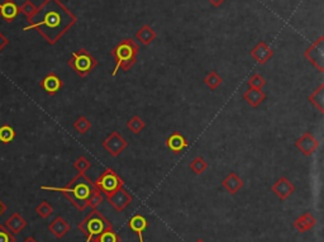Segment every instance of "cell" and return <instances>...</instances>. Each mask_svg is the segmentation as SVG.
I'll return each mask as SVG.
<instances>
[{"label": "cell", "instance_id": "cell-29", "mask_svg": "<svg viewBox=\"0 0 324 242\" xmlns=\"http://www.w3.org/2000/svg\"><path fill=\"white\" fill-rule=\"evenodd\" d=\"M36 212L42 218H48L54 213V207L47 200H44L36 207Z\"/></svg>", "mask_w": 324, "mask_h": 242}, {"label": "cell", "instance_id": "cell-33", "mask_svg": "<svg viewBox=\"0 0 324 242\" xmlns=\"http://www.w3.org/2000/svg\"><path fill=\"white\" fill-rule=\"evenodd\" d=\"M19 9H20V13L24 14V16H27V20H30V16L36 13V10H37V6H36L30 0H26L24 3L19 6Z\"/></svg>", "mask_w": 324, "mask_h": 242}, {"label": "cell", "instance_id": "cell-3", "mask_svg": "<svg viewBox=\"0 0 324 242\" xmlns=\"http://www.w3.org/2000/svg\"><path fill=\"white\" fill-rule=\"evenodd\" d=\"M140 52V44L132 38H126L116 44L110 51V54L116 60V66L112 72V76H116L119 71H128L136 62L137 54Z\"/></svg>", "mask_w": 324, "mask_h": 242}, {"label": "cell", "instance_id": "cell-2", "mask_svg": "<svg viewBox=\"0 0 324 242\" xmlns=\"http://www.w3.org/2000/svg\"><path fill=\"white\" fill-rule=\"evenodd\" d=\"M42 190L60 192L62 193L78 210H84L89 207V199L92 194L96 190L94 182L85 174L78 172L74 179L68 182V184L62 188H52V186H40Z\"/></svg>", "mask_w": 324, "mask_h": 242}, {"label": "cell", "instance_id": "cell-4", "mask_svg": "<svg viewBox=\"0 0 324 242\" xmlns=\"http://www.w3.org/2000/svg\"><path fill=\"white\" fill-rule=\"evenodd\" d=\"M110 227L112 224L108 222V220L96 210H92L78 224V230L86 236L88 242H94L100 234Z\"/></svg>", "mask_w": 324, "mask_h": 242}, {"label": "cell", "instance_id": "cell-16", "mask_svg": "<svg viewBox=\"0 0 324 242\" xmlns=\"http://www.w3.org/2000/svg\"><path fill=\"white\" fill-rule=\"evenodd\" d=\"M136 38H137V41L140 42V44H144V46H150V44L157 38V33L151 26L144 24L137 30V33H136Z\"/></svg>", "mask_w": 324, "mask_h": 242}, {"label": "cell", "instance_id": "cell-27", "mask_svg": "<svg viewBox=\"0 0 324 242\" xmlns=\"http://www.w3.org/2000/svg\"><path fill=\"white\" fill-rule=\"evenodd\" d=\"M190 169L192 170V172H195L196 175L202 174V172H206V169H208V162H206L202 156H196L195 158H192V161L190 162Z\"/></svg>", "mask_w": 324, "mask_h": 242}, {"label": "cell", "instance_id": "cell-34", "mask_svg": "<svg viewBox=\"0 0 324 242\" xmlns=\"http://www.w3.org/2000/svg\"><path fill=\"white\" fill-rule=\"evenodd\" d=\"M0 242H16L14 234L3 224H0Z\"/></svg>", "mask_w": 324, "mask_h": 242}, {"label": "cell", "instance_id": "cell-7", "mask_svg": "<svg viewBox=\"0 0 324 242\" xmlns=\"http://www.w3.org/2000/svg\"><path fill=\"white\" fill-rule=\"evenodd\" d=\"M304 58L319 71L324 72V37L320 36L304 52Z\"/></svg>", "mask_w": 324, "mask_h": 242}, {"label": "cell", "instance_id": "cell-10", "mask_svg": "<svg viewBox=\"0 0 324 242\" xmlns=\"http://www.w3.org/2000/svg\"><path fill=\"white\" fill-rule=\"evenodd\" d=\"M40 86L48 94V96H56L57 92L64 88V82L61 78L54 72L47 74L44 79L40 80Z\"/></svg>", "mask_w": 324, "mask_h": 242}, {"label": "cell", "instance_id": "cell-35", "mask_svg": "<svg viewBox=\"0 0 324 242\" xmlns=\"http://www.w3.org/2000/svg\"><path fill=\"white\" fill-rule=\"evenodd\" d=\"M103 200H104V198H103V196H102V192L96 189V190L92 194V196H90L89 207H92V210H95V208H96L99 204L103 203Z\"/></svg>", "mask_w": 324, "mask_h": 242}, {"label": "cell", "instance_id": "cell-31", "mask_svg": "<svg viewBox=\"0 0 324 242\" xmlns=\"http://www.w3.org/2000/svg\"><path fill=\"white\" fill-rule=\"evenodd\" d=\"M247 84H248V88H251V89H262L266 85V80L260 74H254L250 78L248 82H247Z\"/></svg>", "mask_w": 324, "mask_h": 242}, {"label": "cell", "instance_id": "cell-14", "mask_svg": "<svg viewBox=\"0 0 324 242\" xmlns=\"http://www.w3.org/2000/svg\"><path fill=\"white\" fill-rule=\"evenodd\" d=\"M272 192L280 199H286L295 192V186L288 178H280L272 185Z\"/></svg>", "mask_w": 324, "mask_h": 242}, {"label": "cell", "instance_id": "cell-38", "mask_svg": "<svg viewBox=\"0 0 324 242\" xmlns=\"http://www.w3.org/2000/svg\"><path fill=\"white\" fill-rule=\"evenodd\" d=\"M6 210H8V207H6V203H4V202L0 199V217H2V216L6 212Z\"/></svg>", "mask_w": 324, "mask_h": 242}, {"label": "cell", "instance_id": "cell-25", "mask_svg": "<svg viewBox=\"0 0 324 242\" xmlns=\"http://www.w3.org/2000/svg\"><path fill=\"white\" fill-rule=\"evenodd\" d=\"M127 128L134 134H138L146 128V122L140 117H138V116H134V117H132L127 122Z\"/></svg>", "mask_w": 324, "mask_h": 242}, {"label": "cell", "instance_id": "cell-15", "mask_svg": "<svg viewBox=\"0 0 324 242\" xmlns=\"http://www.w3.org/2000/svg\"><path fill=\"white\" fill-rule=\"evenodd\" d=\"M166 146L168 150L174 154H180L181 151H184L185 148H188L189 142H188L186 137L182 136L180 132H174L171 136H168V138L166 140Z\"/></svg>", "mask_w": 324, "mask_h": 242}, {"label": "cell", "instance_id": "cell-9", "mask_svg": "<svg viewBox=\"0 0 324 242\" xmlns=\"http://www.w3.org/2000/svg\"><path fill=\"white\" fill-rule=\"evenodd\" d=\"M295 147H296L302 155L309 158V156H312L318 150L319 141L310 134V132H304V134H302V136L295 141Z\"/></svg>", "mask_w": 324, "mask_h": 242}, {"label": "cell", "instance_id": "cell-36", "mask_svg": "<svg viewBox=\"0 0 324 242\" xmlns=\"http://www.w3.org/2000/svg\"><path fill=\"white\" fill-rule=\"evenodd\" d=\"M9 44V38L8 37H6V36L3 34V33L0 32V52L3 51L4 48H6V46Z\"/></svg>", "mask_w": 324, "mask_h": 242}, {"label": "cell", "instance_id": "cell-21", "mask_svg": "<svg viewBox=\"0 0 324 242\" xmlns=\"http://www.w3.org/2000/svg\"><path fill=\"white\" fill-rule=\"evenodd\" d=\"M316 218L312 216V213H304V214L300 216L294 222V227L299 232H306L310 231L314 226H316Z\"/></svg>", "mask_w": 324, "mask_h": 242}, {"label": "cell", "instance_id": "cell-17", "mask_svg": "<svg viewBox=\"0 0 324 242\" xmlns=\"http://www.w3.org/2000/svg\"><path fill=\"white\" fill-rule=\"evenodd\" d=\"M48 230L56 238H62V237L70 231V224H68V220H64L62 217H57L56 220H54L50 223Z\"/></svg>", "mask_w": 324, "mask_h": 242}, {"label": "cell", "instance_id": "cell-24", "mask_svg": "<svg viewBox=\"0 0 324 242\" xmlns=\"http://www.w3.org/2000/svg\"><path fill=\"white\" fill-rule=\"evenodd\" d=\"M16 132L10 124H3L0 127V142L4 144H8L10 142H13V140L16 138Z\"/></svg>", "mask_w": 324, "mask_h": 242}, {"label": "cell", "instance_id": "cell-37", "mask_svg": "<svg viewBox=\"0 0 324 242\" xmlns=\"http://www.w3.org/2000/svg\"><path fill=\"white\" fill-rule=\"evenodd\" d=\"M209 3L212 4L213 6H216V8H218V6H220L222 4L224 3L226 0H208Z\"/></svg>", "mask_w": 324, "mask_h": 242}, {"label": "cell", "instance_id": "cell-20", "mask_svg": "<svg viewBox=\"0 0 324 242\" xmlns=\"http://www.w3.org/2000/svg\"><path fill=\"white\" fill-rule=\"evenodd\" d=\"M222 186L230 194H236L243 186V182L236 172H230L228 176L222 182Z\"/></svg>", "mask_w": 324, "mask_h": 242}, {"label": "cell", "instance_id": "cell-6", "mask_svg": "<svg viewBox=\"0 0 324 242\" xmlns=\"http://www.w3.org/2000/svg\"><path fill=\"white\" fill-rule=\"evenodd\" d=\"M94 184L98 190L104 193L106 196H110L118 189L123 188L124 182H123L122 178L113 169H106L100 174V176L98 178Z\"/></svg>", "mask_w": 324, "mask_h": 242}, {"label": "cell", "instance_id": "cell-39", "mask_svg": "<svg viewBox=\"0 0 324 242\" xmlns=\"http://www.w3.org/2000/svg\"><path fill=\"white\" fill-rule=\"evenodd\" d=\"M23 242H38V241H36V238H33V237H28V238H26Z\"/></svg>", "mask_w": 324, "mask_h": 242}, {"label": "cell", "instance_id": "cell-32", "mask_svg": "<svg viewBox=\"0 0 324 242\" xmlns=\"http://www.w3.org/2000/svg\"><path fill=\"white\" fill-rule=\"evenodd\" d=\"M90 166H92V164H90V161L88 160L85 156H80V158L74 162V168H75L78 172H82V174H85V172L90 169Z\"/></svg>", "mask_w": 324, "mask_h": 242}, {"label": "cell", "instance_id": "cell-40", "mask_svg": "<svg viewBox=\"0 0 324 242\" xmlns=\"http://www.w3.org/2000/svg\"><path fill=\"white\" fill-rule=\"evenodd\" d=\"M196 242H204V241H202V240H198Z\"/></svg>", "mask_w": 324, "mask_h": 242}, {"label": "cell", "instance_id": "cell-30", "mask_svg": "<svg viewBox=\"0 0 324 242\" xmlns=\"http://www.w3.org/2000/svg\"><path fill=\"white\" fill-rule=\"evenodd\" d=\"M94 242H119V236L110 227V228L106 230Z\"/></svg>", "mask_w": 324, "mask_h": 242}, {"label": "cell", "instance_id": "cell-22", "mask_svg": "<svg viewBox=\"0 0 324 242\" xmlns=\"http://www.w3.org/2000/svg\"><path fill=\"white\" fill-rule=\"evenodd\" d=\"M130 227L132 231L137 232L138 237H140V242H144V236H142V234H144V230L147 228L146 218L140 214L133 216L130 220Z\"/></svg>", "mask_w": 324, "mask_h": 242}, {"label": "cell", "instance_id": "cell-26", "mask_svg": "<svg viewBox=\"0 0 324 242\" xmlns=\"http://www.w3.org/2000/svg\"><path fill=\"white\" fill-rule=\"evenodd\" d=\"M204 82H206V85L210 90H216L220 86L222 82H223V79H222L220 75H219L216 71H210V72L204 78Z\"/></svg>", "mask_w": 324, "mask_h": 242}, {"label": "cell", "instance_id": "cell-8", "mask_svg": "<svg viewBox=\"0 0 324 242\" xmlns=\"http://www.w3.org/2000/svg\"><path fill=\"white\" fill-rule=\"evenodd\" d=\"M103 147L108 151V154L113 158H116V156L120 155L123 151L128 147V142L124 137H122L119 134V132L114 131L104 140Z\"/></svg>", "mask_w": 324, "mask_h": 242}, {"label": "cell", "instance_id": "cell-5", "mask_svg": "<svg viewBox=\"0 0 324 242\" xmlns=\"http://www.w3.org/2000/svg\"><path fill=\"white\" fill-rule=\"evenodd\" d=\"M68 66L78 74L80 78H86L98 66V61L94 56L89 54L85 48L78 50L71 54L68 60Z\"/></svg>", "mask_w": 324, "mask_h": 242}, {"label": "cell", "instance_id": "cell-12", "mask_svg": "<svg viewBox=\"0 0 324 242\" xmlns=\"http://www.w3.org/2000/svg\"><path fill=\"white\" fill-rule=\"evenodd\" d=\"M251 56L260 64V65H265L268 60L274 56V51L270 48L266 42L260 41L254 48L251 50Z\"/></svg>", "mask_w": 324, "mask_h": 242}, {"label": "cell", "instance_id": "cell-1", "mask_svg": "<svg viewBox=\"0 0 324 242\" xmlns=\"http://www.w3.org/2000/svg\"><path fill=\"white\" fill-rule=\"evenodd\" d=\"M23 30H36L48 44H56L76 24L78 18L61 0H44Z\"/></svg>", "mask_w": 324, "mask_h": 242}, {"label": "cell", "instance_id": "cell-18", "mask_svg": "<svg viewBox=\"0 0 324 242\" xmlns=\"http://www.w3.org/2000/svg\"><path fill=\"white\" fill-rule=\"evenodd\" d=\"M243 99L252 108H257L260 104H262L266 100V94L262 89H251V88H248V90L243 94Z\"/></svg>", "mask_w": 324, "mask_h": 242}, {"label": "cell", "instance_id": "cell-28", "mask_svg": "<svg viewBox=\"0 0 324 242\" xmlns=\"http://www.w3.org/2000/svg\"><path fill=\"white\" fill-rule=\"evenodd\" d=\"M74 128H75L76 131L80 134H85L89 131L90 128H92V122H90L85 116H81V117H78V120H76V122L74 123Z\"/></svg>", "mask_w": 324, "mask_h": 242}, {"label": "cell", "instance_id": "cell-19", "mask_svg": "<svg viewBox=\"0 0 324 242\" xmlns=\"http://www.w3.org/2000/svg\"><path fill=\"white\" fill-rule=\"evenodd\" d=\"M6 227L12 234H19L23 228L27 227V220L19 214V213H13V214L6 220Z\"/></svg>", "mask_w": 324, "mask_h": 242}, {"label": "cell", "instance_id": "cell-11", "mask_svg": "<svg viewBox=\"0 0 324 242\" xmlns=\"http://www.w3.org/2000/svg\"><path fill=\"white\" fill-rule=\"evenodd\" d=\"M108 200L114 210L122 212V210H124L132 203V196H130V194L127 190L120 188L116 193L112 194L110 196H108Z\"/></svg>", "mask_w": 324, "mask_h": 242}, {"label": "cell", "instance_id": "cell-13", "mask_svg": "<svg viewBox=\"0 0 324 242\" xmlns=\"http://www.w3.org/2000/svg\"><path fill=\"white\" fill-rule=\"evenodd\" d=\"M19 14H20V9L14 0H4L3 3H0V16L6 23L13 22Z\"/></svg>", "mask_w": 324, "mask_h": 242}, {"label": "cell", "instance_id": "cell-23", "mask_svg": "<svg viewBox=\"0 0 324 242\" xmlns=\"http://www.w3.org/2000/svg\"><path fill=\"white\" fill-rule=\"evenodd\" d=\"M309 102L312 106H316L319 110V113H324V84L322 82L310 96H309Z\"/></svg>", "mask_w": 324, "mask_h": 242}]
</instances>
